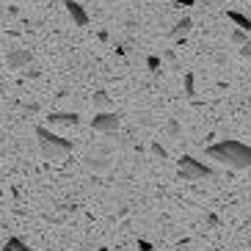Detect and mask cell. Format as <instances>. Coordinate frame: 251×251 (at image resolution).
Masks as SVG:
<instances>
[{"label": "cell", "instance_id": "cell-3", "mask_svg": "<svg viewBox=\"0 0 251 251\" xmlns=\"http://www.w3.org/2000/svg\"><path fill=\"white\" fill-rule=\"evenodd\" d=\"M213 174V169L210 166H204V163H199L196 157L191 155H182L179 157V177L188 179V182H193V179H204Z\"/></svg>", "mask_w": 251, "mask_h": 251}, {"label": "cell", "instance_id": "cell-1", "mask_svg": "<svg viewBox=\"0 0 251 251\" xmlns=\"http://www.w3.org/2000/svg\"><path fill=\"white\" fill-rule=\"evenodd\" d=\"M207 157L218 160L229 169H251V147L240 144V141H221V144H210L207 147Z\"/></svg>", "mask_w": 251, "mask_h": 251}, {"label": "cell", "instance_id": "cell-17", "mask_svg": "<svg viewBox=\"0 0 251 251\" xmlns=\"http://www.w3.org/2000/svg\"><path fill=\"white\" fill-rule=\"evenodd\" d=\"M169 133L171 135H179V122H177V119H169Z\"/></svg>", "mask_w": 251, "mask_h": 251}, {"label": "cell", "instance_id": "cell-20", "mask_svg": "<svg viewBox=\"0 0 251 251\" xmlns=\"http://www.w3.org/2000/svg\"><path fill=\"white\" fill-rule=\"evenodd\" d=\"M169 3H179V6H193L196 0H169Z\"/></svg>", "mask_w": 251, "mask_h": 251}, {"label": "cell", "instance_id": "cell-9", "mask_svg": "<svg viewBox=\"0 0 251 251\" xmlns=\"http://www.w3.org/2000/svg\"><path fill=\"white\" fill-rule=\"evenodd\" d=\"M226 17H229V20H232V23H235L240 30H251V20H249L246 14H240V11H229Z\"/></svg>", "mask_w": 251, "mask_h": 251}, {"label": "cell", "instance_id": "cell-5", "mask_svg": "<svg viewBox=\"0 0 251 251\" xmlns=\"http://www.w3.org/2000/svg\"><path fill=\"white\" fill-rule=\"evenodd\" d=\"M67 14H69V20H72L77 28H86V25H89V14H86V8H83L80 3H75V0H67Z\"/></svg>", "mask_w": 251, "mask_h": 251}, {"label": "cell", "instance_id": "cell-10", "mask_svg": "<svg viewBox=\"0 0 251 251\" xmlns=\"http://www.w3.org/2000/svg\"><path fill=\"white\" fill-rule=\"evenodd\" d=\"M3 251H30V249H28L25 240H20V237H8L6 246H3Z\"/></svg>", "mask_w": 251, "mask_h": 251}, {"label": "cell", "instance_id": "cell-15", "mask_svg": "<svg viewBox=\"0 0 251 251\" xmlns=\"http://www.w3.org/2000/svg\"><path fill=\"white\" fill-rule=\"evenodd\" d=\"M240 55H243V58H251V39H246L243 45H240Z\"/></svg>", "mask_w": 251, "mask_h": 251}, {"label": "cell", "instance_id": "cell-6", "mask_svg": "<svg viewBox=\"0 0 251 251\" xmlns=\"http://www.w3.org/2000/svg\"><path fill=\"white\" fill-rule=\"evenodd\" d=\"M30 61H33V55H30V50H11L6 55V64L11 69H23V67H28Z\"/></svg>", "mask_w": 251, "mask_h": 251}, {"label": "cell", "instance_id": "cell-12", "mask_svg": "<svg viewBox=\"0 0 251 251\" xmlns=\"http://www.w3.org/2000/svg\"><path fill=\"white\" fill-rule=\"evenodd\" d=\"M94 105H97V108H102V111H105V108H111V97H108V91H94Z\"/></svg>", "mask_w": 251, "mask_h": 251}, {"label": "cell", "instance_id": "cell-8", "mask_svg": "<svg viewBox=\"0 0 251 251\" xmlns=\"http://www.w3.org/2000/svg\"><path fill=\"white\" fill-rule=\"evenodd\" d=\"M191 28H193V20H191V17H182V20H179V23L174 25V30H171V36H174V39H179V36H185V33H188Z\"/></svg>", "mask_w": 251, "mask_h": 251}, {"label": "cell", "instance_id": "cell-7", "mask_svg": "<svg viewBox=\"0 0 251 251\" xmlns=\"http://www.w3.org/2000/svg\"><path fill=\"white\" fill-rule=\"evenodd\" d=\"M50 125H61V127H75V125H80V116L77 113H69V111H55L50 113Z\"/></svg>", "mask_w": 251, "mask_h": 251}, {"label": "cell", "instance_id": "cell-4", "mask_svg": "<svg viewBox=\"0 0 251 251\" xmlns=\"http://www.w3.org/2000/svg\"><path fill=\"white\" fill-rule=\"evenodd\" d=\"M119 125H122V119H119V113H113V111L100 113V116H94V122H91V127H94L97 133H108V135L116 133Z\"/></svg>", "mask_w": 251, "mask_h": 251}, {"label": "cell", "instance_id": "cell-11", "mask_svg": "<svg viewBox=\"0 0 251 251\" xmlns=\"http://www.w3.org/2000/svg\"><path fill=\"white\" fill-rule=\"evenodd\" d=\"M86 163H89V169H94V171H108V169H111V160H105V157H94V155H91Z\"/></svg>", "mask_w": 251, "mask_h": 251}, {"label": "cell", "instance_id": "cell-2", "mask_svg": "<svg viewBox=\"0 0 251 251\" xmlns=\"http://www.w3.org/2000/svg\"><path fill=\"white\" fill-rule=\"evenodd\" d=\"M36 138H39V149H42V157L45 160H58V157L72 152V141L50 133L47 127H36Z\"/></svg>", "mask_w": 251, "mask_h": 251}, {"label": "cell", "instance_id": "cell-19", "mask_svg": "<svg viewBox=\"0 0 251 251\" xmlns=\"http://www.w3.org/2000/svg\"><path fill=\"white\" fill-rule=\"evenodd\" d=\"M138 251H155L149 240H138Z\"/></svg>", "mask_w": 251, "mask_h": 251}, {"label": "cell", "instance_id": "cell-14", "mask_svg": "<svg viewBox=\"0 0 251 251\" xmlns=\"http://www.w3.org/2000/svg\"><path fill=\"white\" fill-rule=\"evenodd\" d=\"M232 42H235V45H243L246 42V30H240V28L232 30Z\"/></svg>", "mask_w": 251, "mask_h": 251}, {"label": "cell", "instance_id": "cell-18", "mask_svg": "<svg viewBox=\"0 0 251 251\" xmlns=\"http://www.w3.org/2000/svg\"><path fill=\"white\" fill-rule=\"evenodd\" d=\"M152 155H157V157H166V149H163L160 144H152Z\"/></svg>", "mask_w": 251, "mask_h": 251}, {"label": "cell", "instance_id": "cell-16", "mask_svg": "<svg viewBox=\"0 0 251 251\" xmlns=\"http://www.w3.org/2000/svg\"><path fill=\"white\" fill-rule=\"evenodd\" d=\"M147 67L152 69V72H155V69L160 67V58H157V55H149V58H147Z\"/></svg>", "mask_w": 251, "mask_h": 251}, {"label": "cell", "instance_id": "cell-13", "mask_svg": "<svg viewBox=\"0 0 251 251\" xmlns=\"http://www.w3.org/2000/svg\"><path fill=\"white\" fill-rule=\"evenodd\" d=\"M185 94L188 97L196 94V77H193V72H185Z\"/></svg>", "mask_w": 251, "mask_h": 251}, {"label": "cell", "instance_id": "cell-21", "mask_svg": "<svg viewBox=\"0 0 251 251\" xmlns=\"http://www.w3.org/2000/svg\"><path fill=\"white\" fill-rule=\"evenodd\" d=\"M111 3H116V0H111Z\"/></svg>", "mask_w": 251, "mask_h": 251}]
</instances>
